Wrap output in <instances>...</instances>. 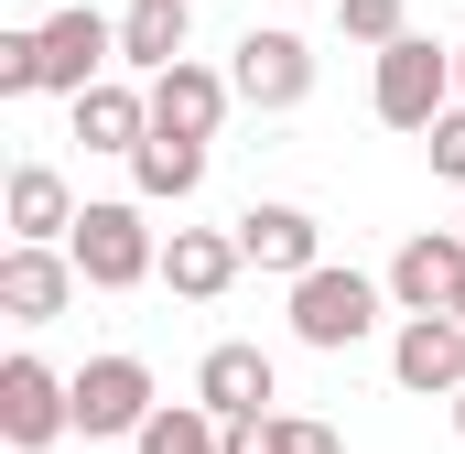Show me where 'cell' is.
<instances>
[{
    "instance_id": "26",
    "label": "cell",
    "mask_w": 465,
    "mask_h": 454,
    "mask_svg": "<svg viewBox=\"0 0 465 454\" xmlns=\"http://www.w3.org/2000/svg\"><path fill=\"white\" fill-rule=\"evenodd\" d=\"M455 314H465V292H455Z\"/></svg>"
},
{
    "instance_id": "19",
    "label": "cell",
    "mask_w": 465,
    "mask_h": 454,
    "mask_svg": "<svg viewBox=\"0 0 465 454\" xmlns=\"http://www.w3.org/2000/svg\"><path fill=\"white\" fill-rule=\"evenodd\" d=\"M228 454H347V444L314 411H249V422H228Z\"/></svg>"
},
{
    "instance_id": "23",
    "label": "cell",
    "mask_w": 465,
    "mask_h": 454,
    "mask_svg": "<svg viewBox=\"0 0 465 454\" xmlns=\"http://www.w3.org/2000/svg\"><path fill=\"white\" fill-rule=\"evenodd\" d=\"M422 152H433V173H444V184H465V98L422 130Z\"/></svg>"
},
{
    "instance_id": "24",
    "label": "cell",
    "mask_w": 465,
    "mask_h": 454,
    "mask_svg": "<svg viewBox=\"0 0 465 454\" xmlns=\"http://www.w3.org/2000/svg\"><path fill=\"white\" fill-rule=\"evenodd\" d=\"M455 98H465V44H455Z\"/></svg>"
},
{
    "instance_id": "25",
    "label": "cell",
    "mask_w": 465,
    "mask_h": 454,
    "mask_svg": "<svg viewBox=\"0 0 465 454\" xmlns=\"http://www.w3.org/2000/svg\"><path fill=\"white\" fill-rule=\"evenodd\" d=\"M455 433H465V390H455Z\"/></svg>"
},
{
    "instance_id": "18",
    "label": "cell",
    "mask_w": 465,
    "mask_h": 454,
    "mask_svg": "<svg viewBox=\"0 0 465 454\" xmlns=\"http://www.w3.org/2000/svg\"><path fill=\"white\" fill-rule=\"evenodd\" d=\"M11 238H76V195L54 163H11Z\"/></svg>"
},
{
    "instance_id": "12",
    "label": "cell",
    "mask_w": 465,
    "mask_h": 454,
    "mask_svg": "<svg viewBox=\"0 0 465 454\" xmlns=\"http://www.w3.org/2000/svg\"><path fill=\"white\" fill-rule=\"evenodd\" d=\"M238 271H249V249H238V227H173L163 238V281L184 292V303H217Z\"/></svg>"
},
{
    "instance_id": "3",
    "label": "cell",
    "mask_w": 465,
    "mask_h": 454,
    "mask_svg": "<svg viewBox=\"0 0 465 454\" xmlns=\"http://www.w3.org/2000/svg\"><path fill=\"white\" fill-rule=\"evenodd\" d=\"M379 292H390V281H368V271H336V260H314V271L292 281V336L314 346V357H347V346L379 325Z\"/></svg>"
},
{
    "instance_id": "17",
    "label": "cell",
    "mask_w": 465,
    "mask_h": 454,
    "mask_svg": "<svg viewBox=\"0 0 465 454\" xmlns=\"http://www.w3.org/2000/svg\"><path fill=\"white\" fill-rule=\"evenodd\" d=\"M130 184H141V206H184V195L206 184V141H184V130H152V141L130 152Z\"/></svg>"
},
{
    "instance_id": "13",
    "label": "cell",
    "mask_w": 465,
    "mask_h": 454,
    "mask_svg": "<svg viewBox=\"0 0 465 454\" xmlns=\"http://www.w3.org/2000/svg\"><path fill=\"white\" fill-rule=\"evenodd\" d=\"M195 400H206L217 422H249V411H271V400H282V368H271L260 346H206V368H195Z\"/></svg>"
},
{
    "instance_id": "14",
    "label": "cell",
    "mask_w": 465,
    "mask_h": 454,
    "mask_svg": "<svg viewBox=\"0 0 465 454\" xmlns=\"http://www.w3.org/2000/svg\"><path fill=\"white\" fill-rule=\"evenodd\" d=\"M238 249H249V271H282V281H303V271L325 260V227L303 217V206H249V217H238Z\"/></svg>"
},
{
    "instance_id": "9",
    "label": "cell",
    "mask_w": 465,
    "mask_h": 454,
    "mask_svg": "<svg viewBox=\"0 0 465 454\" xmlns=\"http://www.w3.org/2000/svg\"><path fill=\"white\" fill-rule=\"evenodd\" d=\"M390 379H401L411 400H455V390H465V314H401Z\"/></svg>"
},
{
    "instance_id": "21",
    "label": "cell",
    "mask_w": 465,
    "mask_h": 454,
    "mask_svg": "<svg viewBox=\"0 0 465 454\" xmlns=\"http://www.w3.org/2000/svg\"><path fill=\"white\" fill-rule=\"evenodd\" d=\"M336 22H347V44L379 54V44H401V33H411V0H336Z\"/></svg>"
},
{
    "instance_id": "22",
    "label": "cell",
    "mask_w": 465,
    "mask_h": 454,
    "mask_svg": "<svg viewBox=\"0 0 465 454\" xmlns=\"http://www.w3.org/2000/svg\"><path fill=\"white\" fill-rule=\"evenodd\" d=\"M0 98H44V33H0Z\"/></svg>"
},
{
    "instance_id": "8",
    "label": "cell",
    "mask_w": 465,
    "mask_h": 454,
    "mask_svg": "<svg viewBox=\"0 0 465 454\" xmlns=\"http://www.w3.org/2000/svg\"><path fill=\"white\" fill-rule=\"evenodd\" d=\"M76 249H54V238H11V260H0V314L11 325H54L65 303H76Z\"/></svg>"
},
{
    "instance_id": "1",
    "label": "cell",
    "mask_w": 465,
    "mask_h": 454,
    "mask_svg": "<svg viewBox=\"0 0 465 454\" xmlns=\"http://www.w3.org/2000/svg\"><path fill=\"white\" fill-rule=\"evenodd\" d=\"M76 271H87V292H130V281H163V238L141 227L130 195H98V206H76Z\"/></svg>"
},
{
    "instance_id": "4",
    "label": "cell",
    "mask_w": 465,
    "mask_h": 454,
    "mask_svg": "<svg viewBox=\"0 0 465 454\" xmlns=\"http://www.w3.org/2000/svg\"><path fill=\"white\" fill-rule=\"evenodd\" d=\"M33 33H44V98H87V87L119 65V22H109V11H87V0L44 11Z\"/></svg>"
},
{
    "instance_id": "10",
    "label": "cell",
    "mask_w": 465,
    "mask_h": 454,
    "mask_svg": "<svg viewBox=\"0 0 465 454\" xmlns=\"http://www.w3.org/2000/svg\"><path fill=\"white\" fill-rule=\"evenodd\" d=\"M455 292H465V227L401 238V260H390V303H401V314H455Z\"/></svg>"
},
{
    "instance_id": "16",
    "label": "cell",
    "mask_w": 465,
    "mask_h": 454,
    "mask_svg": "<svg viewBox=\"0 0 465 454\" xmlns=\"http://www.w3.org/2000/svg\"><path fill=\"white\" fill-rule=\"evenodd\" d=\"M184 33H195L184 0H130L119 11V65L130 76H163V65H184Z\"/></svg>"
},
{
    "instance_id": "6",
    "label": "cell",
    "mask_w": 465,
    "mask_h": 454,
    "mask_svg": "<svg viewBox=\"0 0 465 454\" xmlns=\"http://www.w3.org/2000/svg\"><path fill=\"white\" fill-rule=\"evenodd\" d=\"M54 433H76V379H54L44 357H11V368H0V444L44 454Z\"/></svg>"
},
{
    "instance_id": "15",
    "label": "cell",
    "mask_w": 465,
    "mask_h": 454,
    "mask_svg": "<svg viewBox=\"0 0 465 454\" xmlns=\"http://www.w3.org/2000/svg\"><path fill=\"white\" fill-rule=\"evenodd\" d=\"M76 141H87V152H119V163H130V152L152 141V87H119V76H98V87L76 98Z\"/></svg>"
},
{
    "instance_id": "11",
    "label": "cell",
    "mask_w": 465,
    "mask_h": 454,
    "mask_svg": "<svg viewBox=\"0 0 465 454\" xmlns=\"http://www.w3.org/2000/svg\"><path fill=\"white\" fill-rule=\"evenodd\" d=\"M228 109H238V76H217V65H163L152 76V130H184V141H217L228 130Z\"/></svg>"
},
{
    "instance_id": "2",
    "label": "cell",
    "mask_w": 465,
    "mask_h": 454,
    "mask_svg": "<svg viewBox=\"0 0 465 454\" xmlns=\"http://www.w3.org/2000/svg\"><path fill=\"white\" fill-rule=\"evenodd\" d=\"M368 109L390 119V130H433V119L455 109V54H444L433 33H401V44H379V76H368Z\"/></svg>"
},
{
    "instance_id": "5",
    "label": "cell",
    "mask_w": 465,
    "mask_h": 454,
    "mask_svg": "<svg viewBox=\"0 0 465 454\" xmlns=\"http://www.w3.org/2000/svg\"><path fill=\"white\" fill-rule=\"evenodd\" d=\"M238 109H260V119H282V109H303V98H314V44H303V33H282V22H271V33H238Z\"/></svg>"
},
{
    "instance_id": "7",
    "label": "cell",
    "mask_w": 465,
    "mask_h": 454,
    "mask_svg": "<svg viewBox=\"0 0 465 454\" xmlns=\"http://www.w3.org/2000/svg\"><path fill=\"white\" fill-rule=\"evenodd\" d=\"M152 411H163V390H152V368H141V357H87V368H76V433H87V444L141 433Z\"/></svg>"
},
{
    "instance_id": "20",
    "label": "cell",
    "mask_w": 465,
    "mask_h": 454,
    "mask_svg": "<svg viewBox=\"0 0 465 454\" xmlns=\"http://www.w3.org/2000/svg\"><path fill=\"white\" fill-rule=\"evenodd\" d=\"M130 454H228V422H217L206 400H163V411L130 433Z\"/></svg>"
},
{
    "instance_id": "27",
    "label": "cell",
    "mask_w": 465,
    "mask_h": 454,
    "mask_svg": "<svg viewBox=\"0 0 465 454\" xmlns=\"http://www.w3.org/2000/svg\"><path fill=\"white\" fill-rule=\"evenodd\" d=\"M455 227H465V217H455Z\"/></svg>"
}]
</instances>
